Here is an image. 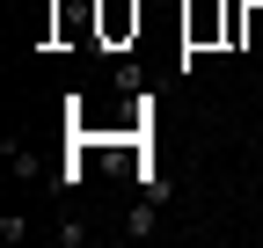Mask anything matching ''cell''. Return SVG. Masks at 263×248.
Listing matches in <instances>:
<instances>
[{
  "instance_id": "6da1fadb",
  "label": "cell",
  "mask_w": 263,
  "mask_h": 248,
  "mask_svg": "<svg viewBox=\"0 0 263 248\" xmlns=\"http://www.w3.org/2000/svg\"><path fill=\"white\" fill-rule=\"evenodd\" d=\"M146 234H161V204L154 197H139V204L124 212V241H146Z\"/></svg>"
}]
</instances>
